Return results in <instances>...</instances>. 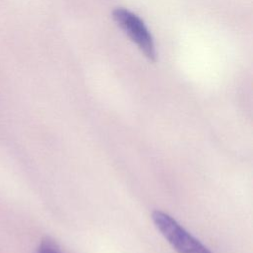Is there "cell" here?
<instances>
[{
	"label": "cell",
	"instance_id": "cell-3",
	"mask_svg": "<svg viewBox=\"0 0 253 253\" xmlns=\"http://www.w3.org/2000/svg\"><path fill=\"white\" fill-rule=\"evenodd\" d=\"M37 253H62L58 244L50 237H44L40 242Z\"/></svg>",
	"mask_w": 253,
	"mask_h": 253
},
{
	"label": "cell",
	"instance_id": "cell-2",
	"mask_svg": "<svg viewBox=\"0 0 253 253\" xmlns=\"http://www.w3.org/2000/svg\"><path fill=\"white\" fill-rule=\"evenodd\" d=\"M151 217L156 228L178 253H211L169 214L154 211Z\"/></svg>",
	"mask_w": 253,
	"mask_h": 253
},
{
	"label": "cell",
	"instance_id": "cell-1",
	"mask_svg": "<svg viewBox=\"0 0 253 253\" xmlns=\"http://www.w3.org/2000/svg\"><path fill=\"white\" fill-rule=\"evenodd\" d=\"M112 18L124 33L137 46L141 53L151 62L157 59V52L153 37L144 22L133 12L119 7L113 10Z\"/></svg>",
	"mask_w": 253,
	"mask_h": 253
}]
</instances>
